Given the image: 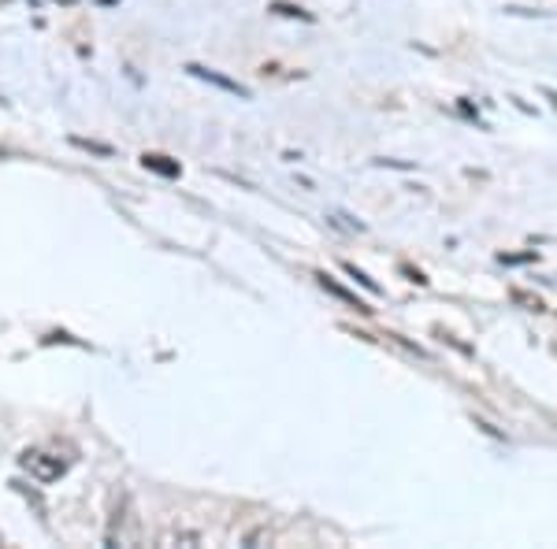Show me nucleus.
<instances>
[{"instance_id": "obj_5", "label": "nucleus", "mask_w": 557, "mask_h": 549, "mask_svg": "<svg viewBox=\"0 0 557 549\" xmlns=\"http://www.w3.org/2000/svg\"><path fill=\"white\" fill-rule=\"evenodd\" d=\"M320 286H323V290H331V294H335V297H343V301H349V304H357V309H361V312H368V309H364V304H361V301H357V297H354V294H346V290H343V286H338V283H331V275H320Z\"/></svg>"}, {"instance_id": "obj_6", "label": "nucleus", "mask_w": 557, "mask_h": 549, "mask_svg": "<svg viewBox=\"0 0 557 549\" xmlns=\"http://www.w3.org/2000/svg\"><path fill=\"white\" fill-rule=\"evenodd\" d=\"M346 272H349V275H354V278H357V283H361V286H364V290H368V294H383V286H380V283H372V278H368L364 272H357V267H354V264H346Z\"/></svg>"}, {"instance_id": "obj_8", "label": "nucleus", "mask_w": 557, "mask_h": 549, "mask_svg": "<svg viewBox=\"0 0 557 549\" xmlns=\"http://www.w3.org/2000/svg\"><path fill=\"white\" fill-rule=\"evenodd\" d=\"M272 12H278V15H290V20H312V15H305L301 8H290V4H272Z\"/></svg>"}, {"instance_id": "obj_2", "label": "nucleus", "mask_w": 557, "mask_h": 549, "mask_svg": "<svg viewBox=\"0 0 557 549\" xmlns=\"http://www.w3.org/2000/svg\"><path fill=\"white\" fill-rule=\"evenodd\" d=\"M190 75H197V78H205V83H212V86H220V89H227V93H238V97H249V89L246 86H238V83H231V78H223V75H215V71H209V67H197V64H190L186 67Z\"/></svg>"}, {"instance_id": "obj_9", "label": "nucleus", "mask_w": 557, "mask_h": 549, "mask_svg": "<svg viewBox=\"0 0 557 549\" xmlns=\"http://www.w3.org/2000/svg\"><path fill=\"white\" fill-rule=\"evenodd\" d=\"M0 546H4V538H0Z\"/></svg>"}, {"instance_id": "obj_7", "label": "nucleus", "mask_w": 557, "mask_h": 549, "mask_svg": "<svg viewBox=\"0 0 557 549\" xmlns=\"http://www.w3.org/2000/svg\"><path fill=\"white\" fill-rule=\"evenodd\" d=\"M246 546H272V531H268V527L249 531V535H246Z\"/></svg>"}, {"instance_id": "obj_3", "label": "nucleus", "mask_w": 557, "mask_h": 549, "mask_svg": "<svg viewBox=\"0 0 557 549\" xmlns=\"http://www.w3.org/2000/svg\"><path fill=\"white\" fill-rule=\"evenodd\" d=\"M157 546L172 549V546H205V538L197 535V531H164V535L157 538Z\"/></svg>"}, {"instance_id": "obj_1", "label": "nucleus", "mask_w": 557, "mask_h": 549, "mask_svg": "<svg viewBox=\"0 0 557 549\" xmlns=\"http://www.w3.org/2000/svg\"><path fill=\"white\" fill-rule=\"evenodd\" d=\"M20 464H23L26 472H30L38 483H57V479H64V472H67V464L60 461V457L45 453V449H26V453L20 457Z\"/></svg>"}, {"instance_id": "obj_4", "label": "nucleus", "mask_w": 557, "mask_h": 549, "mask_svg": "<svg viewBox=\"0 0 557 549\" xmlns=\"http://www.w3.org/2000/svg\"><path fill=\"white\" fill-rule=\"evenodd\" d=\"M141 164H146L149 171H160V175H168V178L178 175V164H168V157H160V152H146Z\"/></svg>"}]
</instances>
